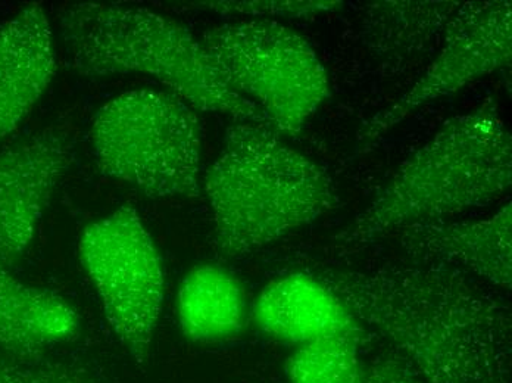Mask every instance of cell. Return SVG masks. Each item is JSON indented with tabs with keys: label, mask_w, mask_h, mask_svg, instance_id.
Here are the masks:
<instances>
[{
	"label": "cell",
	"mask_w": 512,
	"mask_h": 383,
	"mask_svg": "<svg viewBox=\"0 0 512 383\" xmlns=\"http://www.w3.org/2000/svg\"><path fill=\"white\" fill-rule=\"evenodd\" d=\"M252 316L259 332L295 347L333 338L352 339L361 347L371 341L345 302L311 272L271 280L256 298Z\"/></svg>",
	"instance_id": "30bf717a"
},
{
	"label": "cell",
	"mask_w": 512,
	"mask_h": 383,
	"mask_svg": "<svg viewBox=\"0 0 512 383\" xmlns=\"http://www.w3.org/2000/svg\"><path fill=\"white\" fill-rule=\"evenodd\" d=\"M92 142L105 176L154 198L201 195V124L174 93L143 89L117 96L96 115Z\"/></svg>",
	"instance_id": "5b68a950"
},
{
	"label": "cell",
	"mask_w": 512,
	"mask_h": 383,
	"mask_svg": "<svg viewBox=\"0 0 512 383\" xmlns=\"http://www.w3.org/2000/svg\"><path fill=\"white\" fill-rule=\"evenodd\" d=\"M78 252L115 335L136 363H145L165 291L161 255L151 233L139 214L123 205L83 230Z\"/></svg>",
	"instance_id": "52a82bcc"
},
{
	"label": "cell",
	"mask_w": 512,
	"mask_h": 383,
	"mask_svg": "<svg viewBox=\"0 0 512 383\" xmlns=\"http://www.w3.org/2000/svg\"><path fill=\"white\" fill-rule=\"evenodd\" d=\"M0 383H102L98 375L73 361L21 358L0 351Z\"/></svg>",
	"instance_id": "e0dca14e"
},
{
	"label": "cell",
	"mask_w": 512,
	"mask_h": 383,
	"mask_svg": "<svg viewBox=\"0 0 512 383\" xmlns=\"http://www.w3.org/2000/svg\"><path fill=\"white\" fill-rule=\"evenodd\" d=\"M361 345L352 339L333 338L296 347L287 358L289 383H361L364 366Z\"/></svg>",
	"instance_id": "2e32d148"
},
{
	"label": "cell",
	"mask_w": 512,
	"mask_h": 383,
	"mask_svg": "<svg viewBox=\"0 0 512 383\" xmlns=\"http://www.w3.org/2000/svg\"><path fill=\"white\" fill-rule=\"evenodd\" d=\"M512 205L485 220L414 224L396 232L414 261L443 264L479 277L492 288L511 291Z\"/></svg>",
	"instance_id": "8fae6325"
},
{
	"label": "cell",
	"mask_w": 512,
	"mask_h": 383,
	"mask_svg": "<svg viewBox=\"0 0 512 383\" xmlns=\"http://www.w3.org/2000/svg\"><path fill=\"white\" fill-rule=\"evenodd\" d=\"M511 56V3L508 0L461 3L446 28L435 61L392 107L362 126L357 137L359 145L362 148L373 145L423 105L508 67Z\"/></svg>",
	"instance_id": "ba28073f"
},
{
	"label": "cell",
	"mask_w": 512,
	"mask_h": 383,
	"mask_svg": "<svg viewBox=\"0 0 512 383\" xmlns=\"http://www.w3.org/2000/svg\"><path fill=\"white\" fill-rule=\"evenodd\" d=\"M81 332L76 308L59 295L27 285L0 261V351L21 358L45 357Z\"/></svg>",
	"instance_id": "4fadbf2b"
},
{
	"label": "cell",
	"mask_w": 512,
	"mask_h": 383,
	"mask_svg": "<svg viewBox=\"0 0 512 383\" xmlns=\"http://www.w3.org/2000/svg\"><path fill=\"white\" fill-rule=\"evenodd\" d=\"M340 0H252V2H199L190 8L223 15L249 17L307 18L342 9Z\"/></svg>",
	"instance_id": "ac0fdd59"
},
{
	"label": "cell",
	"mask_w": 512,
	"mask_h": 383,
	"mask_svg": "<svg viewBox=\"0 0 512 383\" xmlns=\"http://www.w3.org/2000/svg\"><path fill=\"white\" fill-rule=\"evenodd\" d=\"M512 143L495 99L442 124L396 171L367 210L334 235L355 251L414 224L485 207L511 188Z\"/></svg>",
	"instance_id": "7a4b0ae2"
},
{
	"label": "cell",
	"mask_w": 512,
	"mask_h": 383,
	"mask_svg": "<svg viewBox=\"0 0 512 383\" xmlns=\"http://www.w3.org/2000/svg\"><path fill=\"white\" fill-rule=\"evenodd\" d=\"M461 3H368L361 18L364 45L384 67H402L443 42Z\"/></svg>",
	"instance_id": "5bb4252c"
},
{
	"label": "cell",
	"mask_w": 512,
	"mask_h": 383,
	"mask_svg": "<svg viewBox=\"0 0 512 383\" xmlns=\"http://www.w3.org/2000/svg\"><path fill=\"white\" fill-rule=\"evenodd\" d=\"M311 273L418 382L511 383L510 304L471 274L414 260Z\"/></svg>",
	"instance_id": "6da1fadb"
},
{
	"label": "cell",
	"mask_w": 512,
	"mask_h": 383,
	"mask_svg": "<svg viewBox=\"0 0 512 383\" xmlns=\"http://www.w3.org/2000/svg\"><path fill=\"white\" fill-rule=\"evenodd\" d=\"M73 145L58 130H45L0 152V261L18 263L65 173Z\"/></svg>",
	"instance_id": "9c48e42d"
},
{
	"label": "cell",
	"mask_w": 512,
	"mask_h": 383,
	"mask_svg": "<svg viewBox=\"0 0 512 383\" xmlns=\"http://www.w3.org/2000/svg\"><path fill=\"white\" fill-rule=\"evenodd\" d=\"M59 26L71 67L80 76L146 74L193 110L273 129L254 102L224 82L201 42L170 18L133 6L77 3L64 9Z\"/></svg>",
	"instance_id": "277c9868"
},
{
	"label": "cell",
	"mask_w": 512,
	"mask_h": 383,
	"mask_svg": "<svg viewBox=\"0 0 512 383\" xmlns=\"http://www.w3.org/2000/svg\"><path fill=\"white\" fill-rule=\"evenodd\" d=\"M214 248L240 260L314 223L337 204L332 179L276 130L251 123L229 127L205 177Z\"/></svg>",
	"instance_id": "3957f363"
},
{
	"label": "cell",
	"mask_w": 512,
	"mask_h": 383,
	"mask_svg": "<svg viewBox=\"0 0 512 383\" xmlns=\"http://www.w3.org/2000/svg\"><path fill=\"white\" fill-rule=\"evenodd\" d=\"M177 317L181 332L190 341H230L248 322L245 288L230 270L218 264L193 267L177 294Z\"/></svg>",
	"instance_id": "9a60e30c"
},
{
	"label": "cell",
	"mask_w": 512,
	"mask_h": 383,
	"mask_svg": "<svg viewBox=\"0 0 512 383\" xmlns=\"http://www.w3.org/2000/svg\"><path fill=\"white\" fill-rule=\"evenodd\" d=\"M361 383H420L414 375L393 356L377 358L364 367Z\"/></svg>",
	"instance_id": "d6986e66"
},
{
	"label": "cell",
	"mask_w": 512,
	"mask_h": 383,
	"mask_svg": "<svg viewBox=\"0 0 512 383\" xmlns=\"http://www.w3.org/2000/svg\"><path fill=\"white\" fill-rule=\"evenodd\" d=\"M51 24L39 5L0 28V143L21 126L55 74Z\"/></svg>",
	"instance_id": "7c38bea8"
},
{
	"label": "cell",
	"mask_w": 512,
	"mask_h": 383,
	"mask_svg": "<svg viewBox=\"0 0 512 383\" xmlns=\"http://www.w3.org/2000/svg\"><path fill=\"white\" fill-rule=\"evenodd\" d=\"M201 45L224 82L254 102L276 132L298 136L330 96L314 49L277 21L224 24L206 31Z\"/></svg>",
	"instance_id": "8992f818"
}]
</instances>
